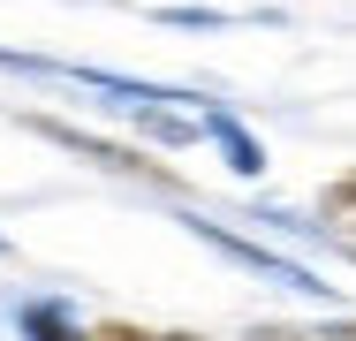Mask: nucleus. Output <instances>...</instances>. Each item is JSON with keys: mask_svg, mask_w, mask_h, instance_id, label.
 Listing matches in <instances>:
<instances>
[{"mask_svg": "<svg viewBox=\"0 0 356 341\" xmlns=\"http://www.w3.org/2000/svg\"><path fill=\"white\" fill-rule=\"evenodd\" d=\"M31 129L54 136V144H69L83 159H99V167H114V175H137V182H159V190H182V175L167 167V159H152V152H129V144H99V136L69 129V122H46V114H31Z\"/></svg>", "mask_w": 356, "mask_h": 341, "instance_id": "1", "label": "nucleus"}, {"mask_svg": "<svg viewBox=\"0 0 356 341\" xmlns=\"http://www.w3.org/2000/svg\"><path fill=\"white\" fill-rule=\"evenodd\" d=\"M318 228H326L334 243H356V167L318 190Z\"/></svg>", "mask_w": 356, "mask_h": 341, "instance_id": "2", "label": "nucleus"}, {"mask_svg": "<svg viewBox=\"0 0 356 341\" xmlns=\"http://www.w3.org/2000/svg\"><path fill=\"white\" fill-rule=\"evenodd\" d=\"M205 136H220V152H227V167H235V175H258V167H266V144L243 129L235 114H205Z\"/></svg>", "mask_w": 356, "mask_h": 341, "instance_id": "3", "label": "nucleus"}, {"mask_svg": "<svg viewBox=\"0 0 356 341\" xmlns=\"http://www.w3.org/2000/svg\"><path fill=\"white\" fill-rule=\"evenodd\" d=\"M23 334L31 341H91V326H76L61 303H31V311H23Z\"/></svg>", "mask_w": 356, "mask_h": 341, "instance_id": "4", "label": "nucleus"}, {"mask_svg": "<svg viewBox=\"0 0 356 341\" xmlns=\"http://www.w3.org/2000/svg\"><path fill=\"white\" fill-rule=\"evenodd\" d=\"M144 136H159V144H190V136H205V122H190V114H167V106H144L137 114Z\"/></svg>", "mask_w": 356, "mask_h": 341, "instance_id": "5", "label": "nucleus"}, {"mask_svg": "<svg viewBox=\"0 0 356 341\" xmlns=\"http://www.w3.org/2000/svg\"><path fill=\"white\" fill-rule=\"evenodd\" d=\"M250 341H334L326 326H250Z\"/></svg>", "mask_w": 356, "mask_h": 341, "instance_id": "6", "label": "nucleus"}]
</instances>
